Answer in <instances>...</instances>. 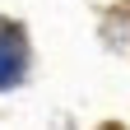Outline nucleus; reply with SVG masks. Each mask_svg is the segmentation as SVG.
I'll list each match as a JSON object with an SVG mask.
<instances>
[{"label":"nucleus","instance_id":"1","mask_svg":"<svg viewBox=\"0 0 130 130\" xmlns=\"http://www.w3.org/2000/svg\"><path fill=\"white\" fill-rule=\"evenodd\" d=\"M23 65H28L23 32L14 28V23H0V88L19 84V79H23Z\"/></svg>","mask_w":130,"mask_h":130}]
</instances>
